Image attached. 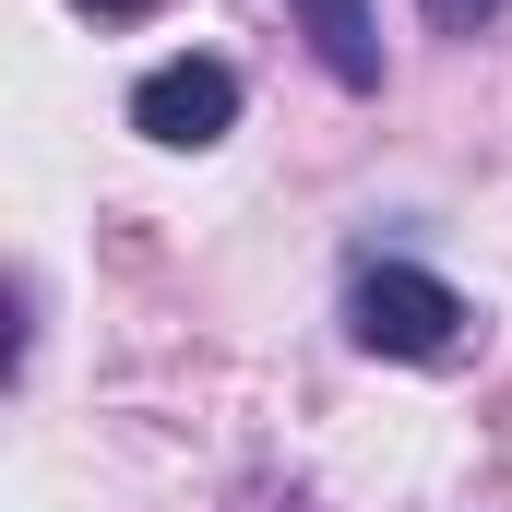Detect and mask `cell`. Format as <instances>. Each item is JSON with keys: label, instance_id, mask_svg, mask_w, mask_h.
<instances>
[{"label": "cell", "instance_id": "6da1fadb", "mask_svg": "<svg viewBox=\"0 0 512 512\" xmlns=\"http://www.w3.org/2000/svg\"><path fill=\"white\" fill-rule=\"evenodd\" d=\"M346 322H358V346H370V358H417V370H429V358H453V346H465V322H477V310H465L441 274H417V262H358Z\"/></svg>", "mask_w": 512, "mask_h": 512}, {"label": "cell", "instance_id": "7a4b0ae2", "mask_svg": "<svg viewBox=\"0 0 512 512\" xmlns=\"http://www.w3.org/2000/svg\"><path fill=\"white\" fill-rule=\"evenodd\" d=\"M227 120H239V72H227V60H155V72L131 84V131H143V143L203 155V143H227Z\"/></svg>", "mask_w": 512, "mask_h": 512}, {"label": "cell", "instance_id": "3957f363", "mask_svg": "<svg viewBox=\"0 0 512 512\" xmlns=\"http://www.w3.org/2000/svg\"><path fill=\"white\" fill-rule=\"evenodd\" d=\"M298 24H310L322 72H334L346 96H370V84H382V36H370V0H298Z\"/></svg>", "mask_w": 512, "mask_h": 512}, {"label": "cell", "instance_id": "277c9868", "mask_svg": "<svg viewBox=\"0 0 512 512\" xmlns=\"http://www.w3.org/2000/svg\"><path fill=\"white\" fill-rule=\"evenodd\" d=\"M489 12H501V0H429V24H441V36H477Z\"/></svg>", "mask_w": 512, "mask_h": 512}, {"label": "cell", "instance_id": "5b68a950", "mask_svg": "<svg viewBox=\"0 0 512 512\" xmlns=\"http://www.w3.org/2000/svg\"><path fill=\"white\" fill-rule=\"evenodd\" d=\"M84 12H155V0H84Z\"/></svg>", "mask_w": 512, "mask_h": 512}]
</instances>
